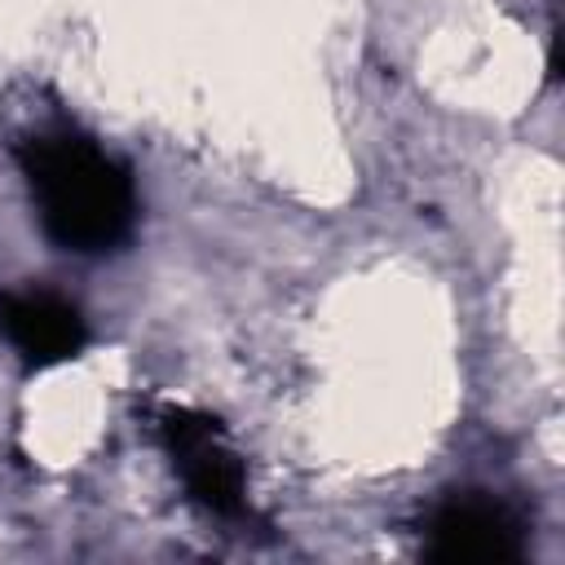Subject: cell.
Listing matches in <instances>:
<instances>
[{
	"instance_id": "1",
	"label": "cell",
	"mask_w": 565,
	"mask_h": 565,
	"mask_svg": "<svg viewBox=\"0 0 565 565\" xmlns=\"http://www.w3.org/2000/svg\"><path fill=\"white\" fill-rule=\"evenodd\" d=\"M40 230L53 247L102 256L128 243L137 221L132 172L79 128H44L13 146Z\"/></svg>"
},
{
	"instance_id": "2",
	"label": "cell",
	"mask_w": 565,
	"mask_h": 565,
	"mask_svg": "<svg viewBox=\"0 0 565 565\" xmlns=\"http://www.w3.org/2000/svg\"><path fill=\"white\" fill-rule=\"evenodd\" d=\"M163 446L190 490V499L212 516H243L247 508V472L243 459L225 446L221 419L190 411V406H163L159 415Z\"/></svg>"
},
{
	"instance_id": "3",
	"label": "cell",
	"mask_w": 565,
	"mask_h": 565,
	"mask_svg": "<svg viewBox=\"0 0 565 565\" xmlns=\"http://www.w3.org/2000/svg\"><path fill=\"white\" fill-rule=\"evenodd\" d=\"M428 556L446 565H503L521 561V530L508 508L463 494L433 512L428 521Z\"/></svg>"
},
{
	"instance_id": "4",
	"label": "cell",
	"mask_w": 565,
	"mask_h": 565,
	"mask_svg": "<svg viewBox=\"0 0 565 565\" xmlns=\"http://www.w3.org/2000/svg\"><path fill=\"white\" fill-rule=\"evenodd\" d=\"M0 331L22 353L26 366H57L84 353L88 327L84 313L53 291H4Z\"/></svg>"
}]
</instances>
